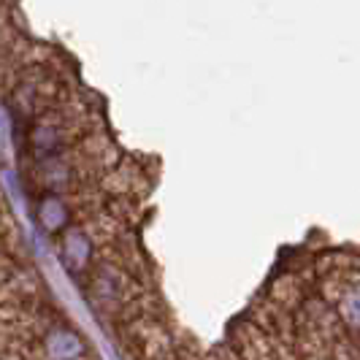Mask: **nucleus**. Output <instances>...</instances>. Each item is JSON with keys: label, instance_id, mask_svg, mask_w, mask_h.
Returning <instances> with one entry per match:
<instances>
[{"label": "nucleus", "instance_id": "1", "mask_svg": "<svg viewBox=\"0 0 360 360\" xmlns=\"http://www.w3.org/2000/svg\"><path fill=\"white\" fill-rule=\"evenodd\" d=\"M33 146L38 149V155H49L60 146V130L52 122H41L33 133Z\"/></svg>", "mask_w": 360, "mask_h": 360}, {"label": "nucleus", "instance_id": "2", "mask_svg": "<svg viewBox=\"0 0 360 360\" xmlns=\"http://www.w3.org/2000/svg\"><path fill=\"white\" fill-rule=\"evenodd\" d=\"M41 214H44V222L46 228H60L63 225V217H65V209L57 198H46L44 206H41Z\"/></svg>", "mask_w": 360, "mask_h": 360}]
</instances>
